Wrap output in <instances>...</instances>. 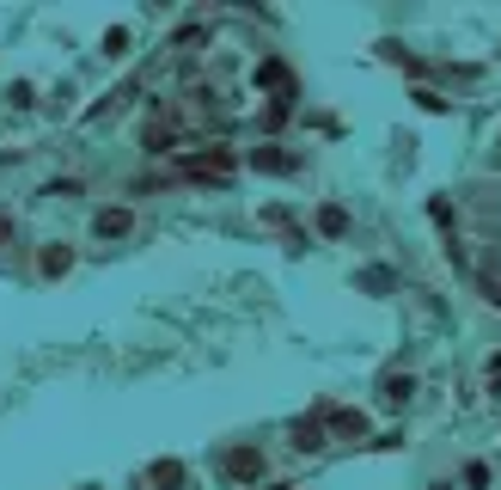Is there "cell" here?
Returning a JSON list of instances; mask_svg holds the SVG:
<instances>
[{"mask_svg":"<svg viewBox=\"0 0 501 490\" xmlns=\"http://www.w3.org/2000/svg\"><path fill=\"white\" fill-rule=\"evenodd\" d=\"M220 472H227L233 485H251V478H263V472H269V459H263V448L238 442V448H227V454H220Z\"/></svg>","mask_w":501,"mask_h":490,"instance_id":"1","label":"cell"},{"mask_svg":"<svg viewBox=\"0 0 501 490\" xmlns=\"http://www.w3.org/2000/svg\"><path fill=\"white\" fill-rule=\"evenodd\" d=\"M92 233H99V240H129V233H134V209H123V203L99 209V214H92Z\"/></svg>","mask_w":501,"mask_h":490,"instance_id":"2","label":"cell"},{"mask_svg":"<svg viewBox=\"0 0 501 490\" xmlns=\"http://www.w3.org/2000/svg\"><path fill=\"white\" fill-rule=\"evenodd\" d=\"M67 270H73V245H62V240H49L43 245V251H37V276H67Z\"/></svg>","mask_w":501,"mask_h":490,"instance_id":"3","label":"cell"},{"mask_svg":"<svg viewBox=\"0 0 501 490\" xmlns=\"http://www.w3.org/2000/svg\"><path fill=\"white\" fill-rule=\"evenodd\" d=\"M379 398H385V411H403V405L416 398V374H385V386H379Z\"/></svg>","mask_w":501,"mask_h":490,"instance_id":"4","label":"cell"},{"mask_svg":"<svg viewBox=\"0 0 501 490\" xmlns=\"http://www.w3.org/2000/svg\"><path fill=\"white\" fill-rule=\"evenodd\" d=\"M251 166H257V172H300V153H281V147H251Z\"/></svg>","mask_w":501,"mask_h":490,"instance_id":"5","label":"cell"},{"mask_svg":"<svg viewBox=\"0 0 501 490\" xmlns=\"http://www.w3.org/2000/svg\"><path fill=\"white\" fill-rule=\"evenodd\" d=\"M459 485L465 490H489L496 485V466H489V459H465V466H459Z\"/></svg>","mask_w":501,"mask_h":490,"instance_id":"6","label":"cell"},{"mask_svg":"<svg viewBox=\"0 0 501 490\" xmlns=\"http://www.w3.org/2000/svg\"><path fill=\"white\" fill-rule=\"evenodd\" d=\"M318 233H324V240H342V233H349V209L324 203V209H318Z\"/></svg>","mask_w":501,"mask_h":490,"instance_id":"7","label":"cell"},{"mask_svg":"<svg viewBox=\"0 0 501 490\" xmlns=\"http://www.w3.org/2000/svg\"><path fill=\"white\" fill-rule=\"evenodd\" d=\"M324 423H331V435H367V417H361V411H324Z\"/></svg>","mask_w":501,"mask_h":490,"instance_id":"8","label":"cell"},{"mask_svg":"<svg viewBox=\"0 0 501 490\" xmlns=\"http://www.w3.org/2000/svg\"><path fill=\"white\" fill-rule=\"evenodd\" d=\"M147 478H153L160 490H184V466H177V459H160V466H153Z\"/></svg>","mask_w":501,"mask_h":490,"instance_id":"9","label":"cell"},{"mask_svg":"<svg viewBox=\"0 0 501 490\" xmlns=\"http://www.w3.org/2000/svg\"><path fill=\"white\" fill-rule=\"evenodd\" d=\"M104 56H110V62L129 56V25H110V31H104Z\"/></svg>","mask_w":501,"mask_h":490,"instance_id":"10","label":"cell"},{"mask_svg":"<svg viewBox=\"0 0 501 490\" xmlns=\"http://www.w3.org/2000/svg\"><path fill=\"white\" fill-rule=\"evenodd\" d=\"M416 105L428 110V117H446V99H440V92H416Z\"/></svg>","mask_w":501,"mask_h":490,"instance_id":"11","label":"cell"},{"mask_svg":"<svg viewBox=\"0 0 501 490\" xmlns=\"http://www.w3.org/2000/svg\"><path fill=\"white\" fill-rule=\"evenodd\" d=\"M428 214H435L440 227H453V203H446V197H435V203H428Z\"/></svg>","mask_w":501,"mask_h":490,"instance_id":"12","label":"cell"},{"mask_svg":"<svg viewBox=\"0 0 501 490\" xmlns=\"http://www.w3.org/2000/svg\"><path fill=\"white\" fill-rule=\"evenodd\" d=\"M361 288H392V270H361Z\"/></svg>","mask_w":501,"mask_h":490,"instance_id":"13","label":"cell"},{"mask_svg":"<svg viewBox=\"0 0 501 490\" xmlns=\"http://www.w3.org/2000/svg\"><path fill=\"white\" fill-rule=\"evenodd\" d=\"M483 288H489V301H496V307H501V276H489V282H483Z\"/></svg>","mask_w":501,"mask_h":490,"instance_id":"14","label":"cell"},{"mask_svg":"<svg viewBox=\"0 0 501 490\" xmlns=\"http://www.w3.org/2000/svg\"><path fill=\"white\" fill-rule=\"evenodd\" d=\"M489 374H501V350H496V355H489Z\"/></svg>","mask_w":501,"mask_h":490,"instance_id":"15","label":"cell"},{"mask_svg":"<svg viewBox=\"0 0 501 490\" xmlns=\"http://www.w3.org/2000/svg\"><path fill=\"white\" fill-rule=\"evenodd\" d=\"M428 490H453V478H435V485H428Z\"/></svg>","mask_w":501,"mask_h":490,"instance_id":"16","label":"cell"},{"mask_svg":"<svg viewBox=\"0 0 501 490\" xmlns=\"http://www.w3.org/2000/svg\"><path fill=\"white\" fill-rule=\"evenodd\" d=\"M6 233H13V221H6V214H0V240H6Z\"/></svg>","mask_w":501,"mask_h":490,"instance_id":"17","label":"cell"}]
</instances>
